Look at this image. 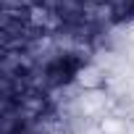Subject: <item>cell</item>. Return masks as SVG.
I'll return each instance as SVG.
<instances>
[{"label": "cell", "instance_id": "6da1fadb", "mask_svg": "<svg viewBox=\"0 0 134 134\" xmlns=\"http://www.w3.org/2000/svg\"><path fill=\"white\" fill-rule=\"evenodd\" d=\"M74 79H76V84L84 92H103L108 87V76H105V71L100 69L97 63H84L82 69L76 71Z\"/></svg>", "mask_w": 134, "mask_h": 134}, {"label": "cell", "instance_id": "7a4b0ae2", "mask_svg": "<svg viewBox=\"0 0 134 134\" xmlns=\"http://www.w3.org/2000/svg\"><path fill=\"white\" fill-rule=\"evenodd\" d=\"M45 108H47V100H45V95H40V92H29V95L21 97V110H24L26 116H42Z\"/></svg>", "mask_w": 134, "mask_h": 134}, {"label": "cell", "instance_id": "3957f363", "mask_svg": "<svg viewBox=\"0 0 134 134\" xmlns=\"http://www.w3.org/2000/svg\"><path fill=\"white\" fill-rule=\"evenodd\" d=\"M50 19H53V13H50L45 5H32V8H29V24H32V26L45 29V26H50Z\"/></svg>", "mask_w": 134, "mask_h": 134}, {"label": "cell", "instance_id": "277c9868", "mask_svg": "<svg viewBox=\"0 0 134 134\" xmlns=\"http://www.w3.org/2000/svg\"><path fill=\"white\" fill-rule=\"evenodd\" d=\"M60 134H74V131H69V129H66V131H60Z\"/></svg>", "mask_w": 134, "mask_h": 134}]
</instances>
